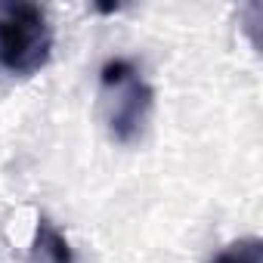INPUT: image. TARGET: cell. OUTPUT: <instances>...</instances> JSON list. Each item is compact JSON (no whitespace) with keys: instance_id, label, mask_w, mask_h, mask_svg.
Returning <instances> with one entry per match:
<instances>
[{"instance_id":"1","label":"cell","mask_w":263,"mask_h":263,"mask_svg":"<svg viewBox=\"0 0 263 263\" xmlns=\"http://www.w3.org/2000/svg\"><path fill=\"white\" fill-rule=\"evenodd\" d=\"M102 111L115 143H137L149 124L155 90L130 59H108L99 71Z\"/></svg>"},{"instance_id":"2","label":"cell","mask_w":263,"mask_h":263,"mask_svg":"<svg viewBox=\"0 0 263 263\" xmlns=\"http://www.w3.org/2000/svg\"><path fill=\"white\" fill-rule=\"evenodd\" d=\"M53 56V28L37 4H0V68L31 78Z\"/></svg>"},{"instance_id":"3","label":"cell","mask_w":263,"mask_h":263,"mask_svg":"<svg viewBox=\"0 0 263 263\" xmlns=\"http://www.w3.org/2000/svg\"><path fill=\"white\" fill-rule=\"evenodd\" d=\"M34 251H37V257H44V263H74V254H71L68 238H65L47 217L37 220V229H34Z\"/></svg>"},{"instance_id":"4","label":"cell","mask_w":263,"mask_h":263,"mask_svg":"<svg viewBox=\"0 0 263 263\" xmlns=\"http://www.w3.org/2000/svg\"><path fill=\"white\" fill-rule=\"evenodd\" d=\"M211 263H263V241L260 238H238L226 245Z\"/></svg>"},{"instance_id":"5","label":"cell","mask_w":263,"mask_h":263,"mask_svg":"<svg viewBox=\"0 0 263 263\" xmlns=\"http://www.w3.org/2000/svg\"><path fill=\"white\" fill-rule=\"evenodd\" d=\"M96 10H99V13H118V10H121V4H99Z\"/></svg>"}]
</instances>
